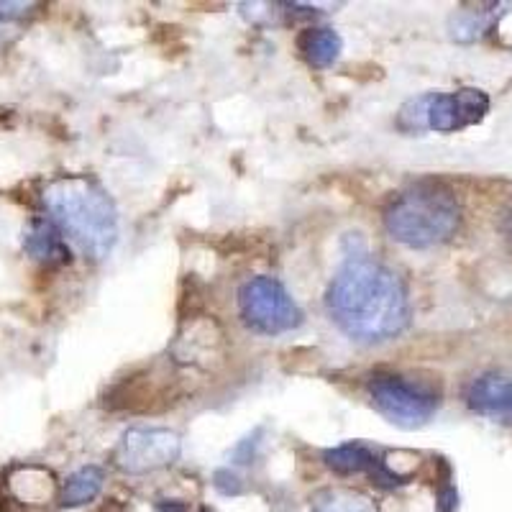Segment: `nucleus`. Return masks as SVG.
Returning a JSON list of instances; mask_svg holds the SVG:
<instances>
[{
  "label": "nucleus",
  "instance_id": "1",
  "mask_svg": "<svg viewBox=\"0 0 512 512\" xmlns=\"http://www.w3.org/2000/svg\"><path fill=\"white\" fill-rule=\"evenodd\" d=\"M326 310L349 338L359 344H382L408 328V287L387 264L354 251L328 285Z\"/></svg>",
  "mask_w": 512,
  "mask_h": 512
},
{
  "label": "nucleus",
  "instance_id": "2",
  "mask_svg": "<svg viewBox=\"0 0 512 512\" xmlns=\"http://www.w3.org/2000/svg\"><path fill=\"white\" fill-rule=\"evenodd\" d=\"M49 221L90 259H105L118 241V213L111 195L95 180L59 177L44 190Z\"/></svg>",
  "mask_w": 512,
  "mask_h": 512
},
{
  "label": "nucleus",
  "instance_id": "3",
  "mask_svg": "<svg viewBox=\"0 0 512 512\" xmlns=\"http://www.w3.org/2000/svg\"><path fill=\"white\" fill-rule=\"evenodd\" d=\"M461 226V205L451 187L423 180L392 198L384 208V228L392 239L410 249L446 244Z\"/></svg>",
  "mask_w": 512,
  "mask_h": 512
},
{
  "label": "nucleus",
  "instance_id": "4",
  "mask_svg": "<svg viewBox=\"0 0 512 512\" xmlns=\"http://www.w3.org/2000/svg\"><path fill=\"white\" fill-rule=\"evenodd\" d=\"M489 113V95L479 88H461L454 93H425L408 100L397 113V128L405 134L438 131L454 134L482 121Z\"/></svg>",
  "mask_w": 512,
  "mask_h": 512
},
{
  "label": "nucleus",
  "instance_id": "5",
  "mask_svg": "<svg viewBox=\"0 0 512 512\" xmlns=\"http://www.w3.org/2000/svg\"><path fill=\"white\" fill-rule=\"evenodd\" d=\"M367 390L374 410L400 428H420L436 415L441 405V392L433 384L402 377V374H374Z\"/></svg>",
  "mask_w": 512,
  "mask_h": 512
},
{
  "label": "nucleus",
  "instance_id": "6",
  "mask_svg": "<svg viewBox=\"0 0 512 512\" xmlns=\"http://www.w3.org/2000/svg\"><path fill=\"white\" fill-rule=\"evenodd\" d=\"M239 313L246 328L262 336H280L303 323V310L287 287L267 274L251 277L239 287Z\"/></svg>",
  "mask_w": 512,
  "mask_h": 512
},
{
  "label": "nucleus",
  "instance_id": "7",
  "mask_svg": "<svg viewBox=\"0 0 512 512\" xmlns=\"http://www.w3.org/2000/svg\"><path fill=\"white\" fill-rule=\"evenodd\" d=\"M182 441L175 431L167 428H131L121 436L116 451H113V464L123 474H149L167 469L180 459Z\"/></svg>",
  "mask_w": 512,
  "mask_h": 512
},
{
  "label": "nucleus",
  "instance_id": "8",
  "mask_svg": "<svg viewBox=\"0 0 512 512\" xmlns=\"http://www.w3.org/2000/svg\"><path fill=\"white\" fill-rule=\"evenodd\" d=\"M226 356V333L213 315H190L182 320L169 359L182 367H213Z\"/></svg>",
  "mask_w": 512,
  "mask_h": 512
},
{
  "label": "nucleus",
  "instance_id": "9",
  "mask_svg": "<svg viewBox=\"0 0 512 512\" xmlns=\"http://www.w3.org/2000/svg\"><path fill=\"white\" fill-rule=\"evenodd\" d=\"M175 397H180V390L175 382H169V377L136 374L118 382L105 395V408L123 410V413H154L172 405Z\"/></svg>",
  "mask_w": 512,
  "mask_h": 512
},
{
  "label": "nucleus",
  "instance_id": "10",
  "mask_svg": "<svg viewBox=\"0 0 512 512\" xmlns=\"http://www.w3.org/2000/svg\"><path fill=\"white\" fill-rule=\"evenodd\" d=\"M464 400L469 410L492 420H512V377L484 372L466 384Z\"/></svg>",
  "mask_w": 512,
  "mask_h": 512
},
{
  "label": "nucleus",
  "instance_id": "11",
  "mask_svg": "<svg viewBox=\"0 0 512 512\" xmlns=\"http://www.w3.org/2000/svg\"><path fill=\"white\" fill-rule=\"evenodd\" d=\"M323 461H326L328 469H333L341 477H354V474H369L374 477V482H379L382 487H397L402 484L395 474L384 466V459H379L372 448L364 446L359 441L341 443L336 448H328L323 454Z\"/></svg>",
  "mask_w": 512,
  "mask_h": 512
},
{
  "label": "nucleus",
  "instance_id": "12",
  "mask_svg": "<svg viewBox=\"0 0 512 512\" xmlns=\"http://www.w3.org/2000/svg\"><path fill=\"white\" fill-rule=\"evenodd\" d=\"M6 484L16 505H47V502L59 500L57 479L47 466H13Z\"/></svg>",
  "mask_w": 512,
  "mask_h": 512
},
{
  "label": "nucleus",
  "instance_id": "13",
  "mask_svg": "<svg viewBox=\"0 0 512 512\" xmlns=\"http://www.w3.org/2000/svg\"><path fill=\"white\" fill-rule=\"evenodd\" d=\"M344 41L338 36V31L328 29V26H315V29H303L297 36V52L310 67L315 70H328L341 57Z\"/></svg>",
  "mask_w": 512,
  "mask_h": 512
},
{
  "label": "nucleus",
  "instance_id": "14",
  "mask_svg": "<svg viewBox=\"0 0 512 512\" xmlns=\"http://www.w3.org/2000/svg\"><path fill=\"white\" fill-rule=\"evenodd\" d=\"M24 249L31 259L41 264H62L70 262V249L64 244L62 231L52 221H34L26 231Z\"/></svg>",
  "mask_w": 512,
  "mask_h": 512
},
{
  "label": "nucleus",
  "instance_id": "15",
  "mask_svg": "<svg viewBox=\"0 0 512 512\" xmlns=\"http://www.w3.org/2000/svg\"><path fill=\"white\" fill-rule=\"evenodd\" d=\"M105 482V472L100 466L88 464L77 469L75 474L64 479V484L59 487V507H82L93 502L100 495Z\"/></svg>",
  "mask_w": 512,
  "mask_h": 512
},
{
  "label": "nucleus",
  "instance_id": "16",
  "mask_svg": "<svg viewBox=\"0 0 512 512\" xmlns=\"http://www.w3.org/2000/svg\"><path fill=\"white\" fill-rule=\"evenodd\" d=\"M315 512H379L377 502L369 495L351 487L320 489L313 497Z\"/></svg>",
  "mask_w": 512,
  "mask_h": 512
},
{
  "label": "nucleus",
  "instance_id": "17",
  "mask_svg": "<svg viewBox=\"0 0 512 512\" xmlns=\"http://www.w3.org/2000/svg\"><path fill=\"white\" fill-rule=\"evenodd\" d=\"M497 8L500 6H495V3H492V6H477L474 11L461 8V11H456L454 16H451V21H448V31H451V36H454L456 41L482 39V36L495 26L497 16H500Z\"/></svg>",
  "mask_w": 512,
  "mask_h": 512
},
{
  "label": "nucleus",
  "instance_id": "18",
  "mask_svg": "<svg viewBox=\"0 0 512 512\" xmlns=\"http://www.w3.org/2000/svg\"><path fill=\"white\" fill-rule=\"evenodd\" d=\"M500 231H502V236H505V241H507V244H510V249H512V203L507 205L505 213H502Z\"/></svg>",
  "mask_w": 512,
  "mask_h": 512
},
{
  "label": "nucleus",
  "instance_id": "19",
  "mask_svg": "<svg viewBox=\"0 0 512 512\" xmlns=\"http://www.w3.org/2000/svg\"><path fill=\"white\" fill-rule=\"evenodd\" d=\"M0 47H3V41H0Z\"/></svg>",
  "mask_w": 512,
  "mask_h": 512
}]
</instances>
